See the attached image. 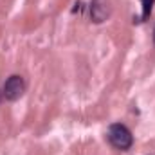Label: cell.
Here are the masks:
<instances>
[{
	"label": "cell",
	"mask_w": 155,
	"mask_h": 155,
	"mask_svg": "<svg viewBox=\"0 0 155 155\" xmlns=\"http://www.w3.org/2000/svg\"><path fill=\"white\" fill-rule=\"evenodd\" d=\"M153 2H155V0H141V4H143V13H141V16H139V20H137V22H144V20L152 15Z\"/></svg>",
	"instance_id": "277c9868"
},
{
	"label": "cell",
	"mask_w": 155,
	"mask_h": 155,
	"mask_svg": "<svg viewBox=\"0 0 155 155\" xmlns=\"http://www.w3.org/2000/svg\"><path fill=\"white\" fill-rule=\"evenodd\" d=\"M107 137H108L110 144H112L114 148H117V150H121V152L132 148V144H134V135H132V132H130L124 124H121V123L110 124Z\"/></svg>",
	"instance_id": "6da1fadb"
},
{
	"label": "cell",
	"mask_w": 155,
	"mask_h": 155,
	"mask_svg": "<svg viewBox=\"0 0 155 155\" xmlns=\"http://www.w3.org/2000/svg\"><path fill=\"white\" fill-rule=\"evenodd\" d=\"M153 41H155V27H153Z\"/></svg>",
	"instance_id": "5b68a950"
},
{
	"label": "cell",
	"mask_w": 155,
	"mask_h": 155,
	"mask_svg": "<svg viewBox=\"0 0 155 155\" xmlns=\"http://www.w3.org/2000/svg\"><path fill=\"white\" fill-rule=\"evenodd\" d=\"M88 11H90V20L96 24H101L110 16V4L108 0H92L88 5Z\"/></svg>",
	"instance_id": "3957f363"
},
{
	"label": "cell",
	"mask_w": 155,
	"mask_h": 155,
	"mask_svg": "<svg viewBox=\"0 0 155 155\" xmlns=\"http://www.w3.org/2000/svg\"><path fill=\"white\" fill-rule=\"evenodd\" d=\"M25 92V81L22 76H9L7 81L4 83V97L7 101H16L24 96Z\"/></svg>",
	"instance_id": "7a4b0ae2"
}]
</instances>
